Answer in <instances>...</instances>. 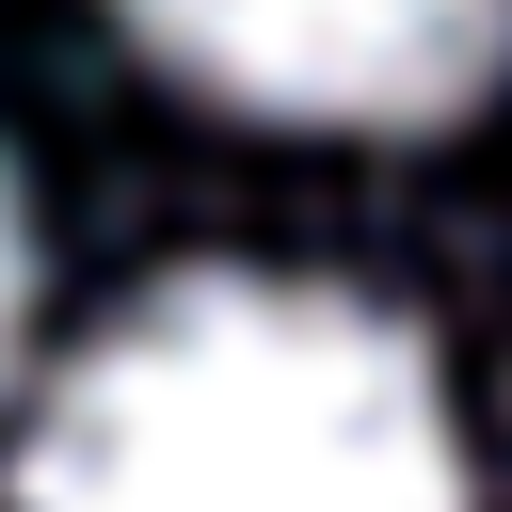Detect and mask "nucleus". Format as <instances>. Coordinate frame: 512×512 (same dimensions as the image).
Returning a JSON list of instances; mask_svg holds the SVG:
<instances>
[{"mask_svg":"<svg viewBox=\"0 0 512 512\" xmlns=\"http://www.w3.org/2000/svg\"><path fill=\"white\" fill-rule=\"evenodd\" d=\"M128 32L288 128H432L496 80L512 0H128Z\"/></svg>","mask_w":512,"mask_h":512,"instance_id":"f03ea898","label":"nucleus"},{"mask_svg":"<svg viewBox=\"0 0 512 512\" xmlns=\"http://www.w3.org/2000/svg\"><path fill=\"white\" fill-rule=\"evenodd\" d=\"M16 512H464V448L384 304L176 272L48 384Z\"/></svg>","mask_w":512,"mask_h":512,"instance_id":"f257e3e1","label":"nucleus"},{"mask_svg":"<svg viewBox=\"0 0 512 512\" xmlns=\"http://www.w3.org/2000/svg\"><path fill=\"white\" fill-rule=\"evenodd\" d=\"M16 320H32V224H16V176H0V368H16Z\"/></svg>","mask_w":512,"mask_h":512,"instance_id":"7ed1b4c3","label":"nucleus"}]
</instances>
